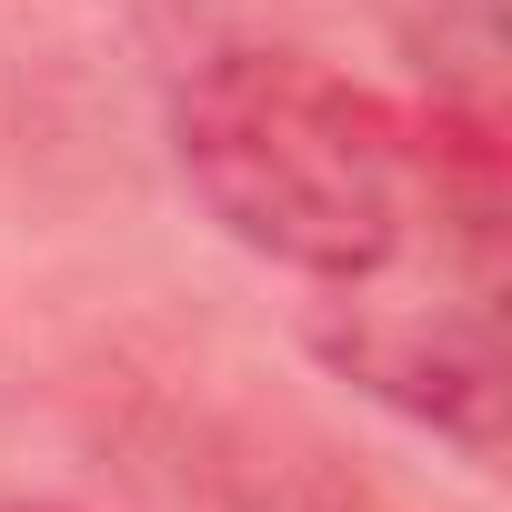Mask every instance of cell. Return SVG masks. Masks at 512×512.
Listing matches in <instances>:
<instances>
[{
    "label": "cell",
    "mask_w": 512,
    "mask_h": 512,
    "mask_svg": "<svg viewBox=\"0 0 512 512\" xmlns=\"http://www.w3.org/2000/svg\"><path fill=\"white\" fill-rule=\"evenodd\" d=\"M191 201L302 282H382L412 241V131L302 51H211L171 101Z\"/></svg>",
    "instance_id": "6da1fadb"
},
{
    "label": "cell",
    "mask_w": 512,
    "mask_h": 512,
    "mask_svg": "<svg viewBox=\"0 0 512 512\" xmlns=\"http://www.w3.org/2000/svg\"><path fill=\"white\" fill-rule=\"evenodd\" d=\"M312 342H322V362L342 382H362L402 422L442 432L452 452H472V462L502 452V332H492V302H382V292L342 282V302L312 322Z\"/></svg>",
    "instance_id": "7a4b0ae2"
},
{
    "label": "cell",
    "mask_w": 512,
    "mask_h": 512,
    "mask_svg": "<svg viewBox=\"0 0 512 512\" xmlns=\"http://www.w3.org/2000/svg\"><path fill=\"white\" fill-rule=\"evenodd\" d=\"M31 512H61V502H31Z\"/></svg>",
    "instance_id": "3957f363"
}]
</instances>
